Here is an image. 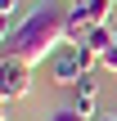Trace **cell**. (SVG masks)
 <instances>
[{"label": "cell", "instance_id": "7a4b0ae2", "mask_svg": "<svg viewBox=\"0 0 117 121\" xmlns=\"http://www.w3.org/2000/svg\"><path fill=\"white\" fill-rule=\"evenodd\" d=\"M95 54L90 49H81V45H63L54 58H50V81L54 85H63V90H77V81L86 76V72H95Z\"/></svg>", "mask_w": 117, "mask_h": 121}, {"label": "cell", "instance_id": "ba28073f", "mask_svg": "<svg viewBox=\"0 0 117 121\" xmlns=\"http://www.w3.org/2000/svg\"><path fill=\"white\" fill-rule=\"evenodd\" d=\"M72 112H77L81 121H95V117H99V103H95V94H77V99H72Z\"/></svg>", "mask_w": 117, "mask_h": 121}, {"label": "cell", "instance_id": "8fae6325", "mask_svg": "<svg viewBox=\"0 0 117 121\" xmlns=\"http://www.w3.org/2000/svg\"><path fill=\"white\" fill-rule=\"evenodd\" d=\"M45 121H81V117H77L72 108H63V112H54V117H45Z\"/></svg>", "mask_w": 117, "mask_h": 121}, {"label": "cell", "instance_id": "5bb4252c", "mask_svg": "<svg viewBox=\"0 0 117 121\" xmlns=\"http://www.w3.org/2000/svg\"><path fill=\"white\" fill-rule=\"evenodd\" d=\"M63 4H72V0H63Z\"/></svg>", "mask_w": 117, "mask_h": 121}, {"label": "cell", "instance_id": "52a82bcc", "mask_svg": "<svg viewBox=\"0 0 117 121\" xmlns=\"http://www.w3.org/2000/svg\"><path fill=\"white\" fill-rule=\"evenodd\" d=\"M0 22H5V31H14L18 22H23V0H0ZM0 31V36H5Z\"/></svg>", "mask_w": 117, "mask_h": 121}, {"label": "cell", "instance_id": "4fadbf2b", "mask_svg": "<svg viewBox=\"0 0 117 121\" xmlns=\"http://www.w3.org/2000/svg\"><path fill=\"white\" fill-rule=\"evenodd\" d=\"M72 4H90V0H72Z\"/></svg>", "mask_w": 117, "mask_h": 121}, {"label": "cell", "instance_id": "277c9868", "mask_svg": "<svg viewBox=\"0 0 117 121\" xmlns=\"http://www.w3.org/2000/svg\"><path fill=\"white\" fill-rule=\"evenodd\" d=\"M113 45H117V27L108 22V27H95V31L86 36V45H81V49H90L95 58H104V54H108Z\"/></svg>", "mask_w": 117, "mask_h": 121}, {"label": "cell", "instance_id": "7c38bea8", "mask_svg": "<svg viewBox=\"0 0 117 121\" xmlns=\"http://www.w3.org/2000/svg\"><path fill=\"white\" fill-rule=\"evenodd\" d=\"M95 121H117V112H99V117H95Z\"/></svg>", "mask_w": 117, "mask_h": 121}, {"label": "cell", "instance_id": "6da1fadb", "mask_svg": "<svg viewBox=\"0 0 117 121\" xmlns=\"http://www.w3.org/2000/svg\"><path fill=\"white\" fill-rule=\"evenodd\" d=\"M68 13H72V4H63V0H41L14 31L0 36L5 58H9V63H27V67L54 58V54L68 45Z\"/></svg>", "mask_w": 117, "mask_h": 121}, {"label": "cell", "instance_id": "30bf717a", "mask_svg": "<svg viewBox=\"0 0 117 121\" xmlns=\"http://www.w3.org/2000/svg\"><path fill=\"white\" fill-rule=\"evenodd\" d=\"M99 67H108V72H117V45L108 49V54H104V58H99Z\"/></svg>", "mask_w": 117, "mask_h": 121}, {"label": "cell", "instance_id": "5b68a950", "mask_svg": "<svg viewBox=\"0 0 117 121\" xmlns=\"http://www.w3.org/2000/svg\"><path fill=\"white\" fill-rule=\"evenodd\" d=\"M95 27H90V18L81 13V4H72V13H68V45H86V36H90Z\"/></svg>", "mask_w": 117, "mask_h": 121}, {"label": "cell", "instance_id": "8992f818", "mask_svg": "<svg viewBox=\"0 0 117 121\" xmlns=\"http://www.w3.org/2000/svg\"><path fill=\"white\" fill-rule=\"evenodd\" d=\"M113 9H117V0H90V4H81V13L90 18V27H108Z\"/></svg>", "mask_w": 117, "mask_h": 121}, {"label": "cell", "instance_id": "3957f363", "mask_svg": "<svg viewBox=\"0 0 117 121\" xmlns=\"http://www.w3.org/2000/svg\"><path fill=\"white\" fill-rule=\"evenodd\" d=\"M27 90H32V67L5 58V67H0V99L5 103H18V99H27Z\"/></svg>", "mask_w": 117, "mask_h": 121}, {"label": "cell", "instance_id": "9c48e42d", "mask_svg": "<svg viewBox=\"0 0 117 121\" xmlns=\"http://www.w3.org/2000/svg\"><path fill=\"white\" fill-rule=\"evenodd\" d=\"M99 90V81H95V72H86L81 81H77V94H95Z\"/></svg>", "mask_w": 117, "mask_h": 121}]
</instances>
